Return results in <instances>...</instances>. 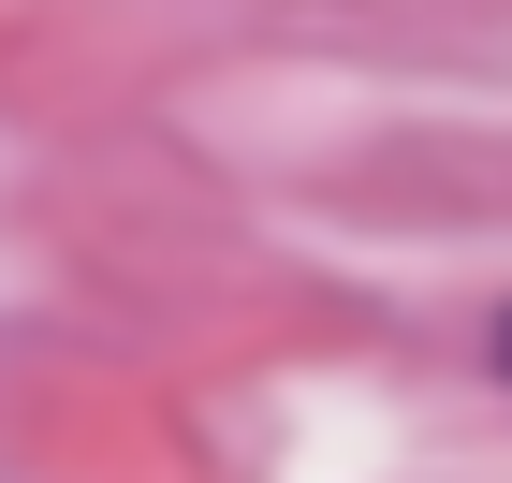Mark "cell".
<instances>
[{
  "label": "cell",
  "mask_w": 512,
  "mask_h": 483,
  "mask_svg": "<svg viewBox=\"0 0 512 483\" xmlns=\"http://www.w3.org/2000/svg\"><path fill=\"white\" fill-rule=\"evenodd\" d=\"M498 366H512V322H498Z\"/></svg>",
  "instance_id": "cell-1"
}]
</instances>
